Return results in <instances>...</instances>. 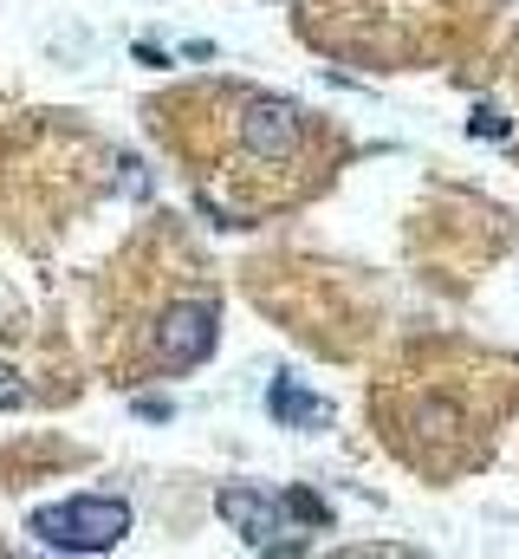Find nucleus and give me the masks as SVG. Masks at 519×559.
I'll return each instance as SVG.
<instances>
[{"label": "nucleus", "mask_w": 519, "mask_h": 559, "mask_svg": "<svg viewBox=\"0 0 519 559\" xmlns=\"http://www.w3.org/2000/svg\"><path fill=\"white\" fill-rule=\"evenodd\" d=\"M136 417H149V423H169V417H176V404H169V397H136Z\"/></svg>", "instance_id": "obj_9"}, {"label": "nucleus", "mask_w": 519, "mask_h": 559, "mask_svg": "<svg viewBox=\"0 0 519 559\" xmlns=\"http://www.w3.org/2000/svg\"><path fill=\"white\" fill-rule=\"evenodd\" d=\"M266 411H273V423H286V429H312V423L331 417V411H325L312 391H299L292 378H273V391H266Z\"/></svg>", "instance_id": "obj_5"}, {"label": "nucleus", "mask_w": 519, "mask_h": 559, "mask_svg": "<svg viewBox=\"0 0 519 559\" xmlns=\"http://www.w3.org/2000/svg\"><path fill=\"white\" fill-rule=\"evenodd\" d=\"M20 404H26V384H20V378L0 365V411H20Z\"/></svg>", "instance_id": "obj_7"}, {"label": "nucleus", "mask_w": 519, "mask_h": 559, "mask_svg": "<svg viewBox=\"0 0 519 559\" xmlns=\"http://www.w3.org/2000/svg\"><path fill=\"white\" fill-rule=\"evenodd\" d=\"M234 124H241V150L254 163H292L305 150V111L292 98H248Z\"/></svg>", "instance_id": "obj_2"}, {"label": "nucleus", "mask_w": 519, "mask_h": 559, "mask_svg": "<svg viewBox=\"0 0 519 559\" xmlns=\"http://www.w3.org/2000/svg\"><path fill=\"white\" fill-rule=\"evenodd\" d=\"M468 131H474V138H507V118H500V111H474Z\"/></svg>", "instance_id": "obj_8"}, {"label": "nucleus", "mask_w": 519, "mask_h": 559, "mask_svg": "<svg viewBox=\"0 0 519 559\" xmlns=\"http://www.w3.org/2000/svg\"><path fill=\"white\" fill-rule=\"evenodd\" d=\"M279 508H286L292 521H305V527H331V508H325L318 495H305V488H292V495H286Z\"/></svg>", "instance_id": "obj_6"}, {"label": "nucleus", "mask_w": 519, "mask_h": 559, "mask_svg": "<svg viewBox=\"0 0 519 559\" xmlns=\"http://www.w3.org/2000/svg\"><path fill=\"white\" fill-rule=\"evenodd\" d=\"M215 514L248 540L260 554H299V540H279L286 534V508L273 501V495H260V488H221L215 495Z\"/></svg>", "instance_id": "obj_4"}, {"label": "nucleus", "mask_w": 519, "mask_h": 559, "mask_svg": "<svg viewBox=\"0 0 519 559\" xmlns=\"http://www.w3.org/2000/svg\"><path fill=\"white\" fill-rule=\"evenodd\" d=\"M215 325H221V312H215L208 299H182V306H169V312L156 319V365H169V371L202 365V358L215 352Z\"/></svg>", "instance_id": "obj_3"}, {"label": "nucleus", "mask_w": 519, "mask_h": 559, "mask_svg": "<svg viewBox=\"0 0 519 559\" xmlns=\"http://www.w3.org/2000/svg\"><path fill=\"white\" fill-rule=\"evenodd\" d=\"M26 534L52 554H111L130 534V501L118 495H79V501H52L26 514Z\"/></svg>", "instance_id": "obj_1"}]
</instances>
